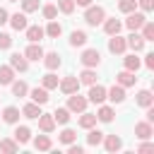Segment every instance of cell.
I'll use <instances>...</instances> for the list:
<instances>
[{"instance_id":"6da1fadb","label":"cell","mask_w":154,"mask_h":154,"mask_svg":"<svg viewBox=\"0 0 154 154\" xmlns=\"http://www.w3.org/2000/svg\"><path fill=\"white\" fill-rule=\"evenodd\" d=\"M103 19H106V10H103L101 5H89V7H87V12H84V22H87L89 26H99Z\"/></svg>"},{"instance_id":"7a4b0ae2","label":"cell","mask_w":154,"mask_h":154,"mask_svg":"<svg viewBox=\"0 0 154 154\" xmlns=\"http://www.w3.org/2000/svg\"><path fill=\"white\" fill-rule=\"evenodd\" d=\"M87 99L84 96H79L77 91L75 94H67V111L70 113H82V111H87Z\"/></svg>"},{"instance_id":"3957f363","label":"cell","mask_w":154,"mask_h":154,"mask_svg":"<svg viewBox=\"0 0 154 154\" xmlns=\"http://www.w3.org/2000/svg\"><path fill=\"white\" fill-rule=\"evenodd\" d=\"M82 65L84 67H99V63H101V53L96 51V48H87V51H82Z\"/></svg>"},{"instance_id":"277c9868","label":"cell","mask_w":154,"mask_h":154,"mask_svg":"<svg viewBox=\"0 0 154 154\" xmlns=\"http://www.w3.org/2000/svg\"><path fill=\"white\" fill-rule=\"evenodd\" d=\"M87 101H91V103H103L106 101V87H101V84H89V94H87Z\"/></svg>"},{"instance_id":"5b68a950","label":"cell","mask_w":154,"mask_h":154,"mask_svg":"<svg viewBox=\"0 0 154 154\" xmlns=\"http://www.w3.org/2000/svg\"><path fill=\"white\" fill-rule=\"evenodd\" d=\"M147 22V17H144V12H128V19H125V26L130 29V31H140V26Z\"/></svg>"},{"instance_id":"8992f818","label":"cell","mask_w":154,"mask_h":154,"mask_svg":"<svg viewBox=\"0 0 154 154\" xmlns=\"http://www.w3.org/2000/svg\"><path fill=\"white\" fill-rule=\"evenodd\" d=\"M125 48H128V43H125V38H123L120 34H113V36L108 38V51H111L113 55H123Z\"/></svg>"},{"instance_id":"52a82bcc","label":"cell","mask_w":154,"mask_h":154,"mask_svg":"<svg viewBox=\"0 0 154 154\" xmlns=\"http://www.w3.org/2000/svg\"><path fill=\"white\" fill-rule=\"evenodd\" d=\"M58 87H60L63 94H75V91H79V79L75 75H70V77H63L58 82Z\"/></svg>"},{"instance_id":"ba28073f","label":"cell","mask_w":154,"mask_h":154,"mask_svg":"<svg viewBox=\"0 0 154 154\" xmlns=\"http://www.w3.org/2000/svg\"><path fill=\"white\" fill-rule=\"evenodd\" d=\"M10 26L14 29V31H24L26 26H29V22H26V12H14V14H10Z\"/></svg>"},{"instance_id":"9c48e42d","label":"cell","mask_w":154,"mask_h":154,"mask_svg":"<svg viewBox=\"0 0 154 154\" xmlns=\"http://www.w3.org/2000/svg\"><path fill=\"white\" fill-rule=\"evenodd\" d=\"M10 67H12L14 72H17V70H19V72H26V70H29V60L24 58V53H12V55H10Z\"/></svg>"},{"instance_id":"30bf717a","label":"cell","mask_w":154,"mask_h":154,"mask_svg":"<svg viewBox=\"0 0 154 154\" xmlns=\"http://www.w3.org/2000/svg\"><path fill=\"white\" fill-rule=\"evenodd\" d=\"M152 135H154V128H152L149 120H142V123L135 125V137H137V140H149Z\"/></svg>"},{"instance_id":"8fae6325","label":"cell","mask_w":154,"mask_h":154,"mask_svg":"<svg viewBox=\"0 0 154 154\" xmlns=\"http://www.w3.org/2000/svg\"><path fill=\"white\" fill-rule=\"evenodd\" d=\"M106 99H111L113 103H123V101H125V87L113 84L111 89H106Z\"/></svg>"},{"instance_id":"7c38bea8","label":"cell","mask_w":154,"mask_h":154,"mask_svg":"<svg viewBox=\"0 0 154 154\" xmlns=\"http://www.w3.org/2000/svg\"><path fill=\"white\" fill-rule=\"evenodd\" d=\"M19 116H22V111H19L17 106H7V108L0 113V118H2L5 123H10V125H17V123H19Z\"/></svg>"},{"instance_id":"4fadbf2b","label":"cell","mask_w":154,"mask_h":154,"mask_svg":"<svg viewBox=\"0 0 154 154\" xmlns=\"http://www.w3.org/2000/svg\"><path fill=\"white\" fill-rule=\"evenodd\" d=\"M125 43H128V48H132V53H140V51L144 48V43H147V41H144L137 31H132V34L125 38Z\"/></svg>"},{"instance_id":"5bb4252c","label":"cell","mask_w":154,"mask_h":154,"mask_svg":"<svg viewBox=\"0 0 154 154\" xmlns=\"http://www.w3.org/2000/svg\"><path fill=\"white\" fill-rule=\"evenodd\" d=\"M135 82H137V77L130 70H123L116 75V84H120V87H135Z\"/></svg>"},{"instance_id":"9a60e30c","label":"cell","mask_w":154,"mask_h":154,"mask_svg":"<svg viewBox=\"0 0 154 154\" xmlns=\"http://www.w3.org/2000/svg\"><path fill=\"white\" fill-rule=\"evenodd\" d=\"M101 24H103V31H106L108 36H113V34H120V29H123V22H120V19H116V17H111V19H103Z\"/></svg>"},{"instance_id":"2e32d148","label":"cell","mask_w":154,"mask_h":154,"mask_svg":"<svg viewBox=\"0 0 154 154\" xmlns=\"http://www.w3.org/2000/svg\"><path fill=\"white\" fill-rule=\"evenodd\" d=\"M43 53H46V51H43L38 43H29V46H26V51H24V58H26V60H36V63H38V60L43 58Z\"/></svg>"},{"instance_id":"e0dca14e","label":"cell","mask_w":154,"mask_h":154,"mask_svg":"<svg viewBox=\"0 0 154 154\" xmlns=\"http://www.w3.org/2000/svg\"><path fill=\"white\" fill-rule=\"evenodd\" d=\"M41 60H43V65H46L48 70H58V67L63 65V60H60V55H58L55 51H51V53H43V58H41Z\"/></svg>"},{"instance_id":"ac0fdd59","label":"cell","mask_w":154,"mask_h":154,"mask_svg":"<svg viewBox=\"0 0 154 154\" xmlns=\"http://www.w3.org/2000/svg\"><path fill=\"white\" fill-rule=\"evenodd\" d=\"M29 96H31V101L34 103H48V89H43V87H34V89H29Z\"/></svg>"},{"instance_id":"d6986e66","label":"cell","mask_w":154,"mask_h":154,"mask_svg":"<svg viewBox=\"0 0 154 154\" xmlns=\"http://www.w3.org/2000/svg\"><path fill=\"white\" fill-rule=\"evenodd\" d=\"M36 120H38V128H41L43 132H53V130H55V120H53V113H41Z\"/></svg>"},{"instance_id":"ffe728a7","label":"cell","mask_w":154,"mask_h":154,"mask_svg":"<svg viewBox=\"0 0 154 154\" xmlns=\"http://www.w3.org/2000/svg\"><path fill=\"white\" fill-rule=\"evenodd\" d=\"M103 147H106V152H118L120 147H123V140L118 137V135H103Z\"/></svg>"},{"instance_id":"44dd1931","label":"cell","mask_w":154,"mask_h":154,"mask_svg":"<svg viewBox=\"0 0 154 154\" xmlns=\"http://www.w3.org/2000/svg\"><path fill=\"white\" fill-rule=\"evenodd\" d=\"M24 31H26V38H29V43H38V41L46 36V31H43L38 24H34V26H26Z\"/></svg>"},{"instance_id":"7402d4cb","label":"cell","mask_w":154,"mask_h":154,"mask_svg":"<svg viewBox=\"0 0 154 154\" xmlns=\"http://www.w3.org/2000/svg\"><path fill=\"white\" fill-rule=\"evenodd\" d=\"M77 125H79V128H84V130L94 128V125H96V113H87V111H82V116H79Z\"/></svg>"},{"instance_id":"603a6c76","label":"cell","mask_w":154,"mask_h":154,"mask_svg":"<svg viewBox=\"0 0 154 154\" xmlns=\"http://www.w3.org/2000/svg\"><path fill=\"white\" fill-rule=\"evenodd\" d=\"M14 140H17V144H26V142L31 140V130H29L26 125H17V130H14Z\"/></svg>"},{"instance_id":"cb8c5ba5","label":"cell","mask_w":154,"mask_h":154,"mask_svg":"<svg viewBox=\"0 0 154 154\" xmlns=\"http://www.w3.org/2000/svg\"><path fill=\"white\" fill-rule=\"evenodd\" d=\"M77 79H79V84H87V87L94 84V82H96V72H94V67H84V70L79 72Z\"/></svg>"},{"instance_id":"d4e9b609","label":"cell","mask_w":154,"mask_h":154,"mask_svg":"<svg viewBox=\"0 0 154 154\" xmlns=\"http://www.w3.org/2000/svg\"><path fill=\"white\" fill-rule=\"evenodd\" d=\"M58 82H60V79L53 75V70H48V75H43V77H41V87H43V89H48V91H51V89H58Z\"/></svg>"},{"instance_id":"484cf974","label":"cell","mask_w":154,"mask_h":154,"mask_svg":"<svg viewBox=\"0 0 154 154\" xmlns=\"http://www.w3.org/2000/svg\"><path fill=\"white\" fill-rule=\"evenodd\" d=\"M22 116H24V118H31V120L38 118V116H41V103H34V101L26 103V106L22 108Z\"/></svg>"},{"instance_id":"4316f807","label":"cell","mask_w":154,"mask_h":154,"mask_svg":"<svg viewBox=\"0 0 154 154\" xmlns=\"http://www.w3.org/2000/svg\"><path fill=\"white\" fill-rule=\"evenodd\" d=\"M12 79H14V70L10 65H0V84L7 87V84H12Z\"/></svg>"},{"instance_id":"83f0119b","label":"cell","mask_w":154,"mask_h":154,"mask_svg":"<svg viewBox=\"0 0 154 154\" xmlns=\"http://www.w3.org/2000/svg\"><path fill=\"white\" fill-rule=\"evenodd\" d=\"M84 43H87V34H84L82 29H75V31L70 34V46L77 48V46H84Z\"/></svg>"},{"instance_id":"f1b7e54d","label":"cell","mask_w":154,"mask_h":154,"mask_svg":"<svg viewBox=\"0 0 154 154\" xmlns=\"http://www.w3.org/2000/svg\"><path fill=\"white\" fill-rule=\"evenodd\" d=\"M152 103H154L152 91H149V89H140V91H137V106H144V108H147V106H152Z\"/></svg>"},{"instance_id":"f546056e","label":"cell","mask_w":154,"mask_h":154,"mask_svg":"<svg viewBox=\"0 0 154 154\" xmlns=\"http://www.w3.org/2000/svg\"><path fill=\"white\" fill-rule=\"evenodd\" d=\"M34 147H36L38 152H48V149H53V142H51L48 135H38V137L34 140Z\"/></svg>"},{"instance_id":"4dcf8cb0","label":"cell","mask_w":154,"mask_h":154,"mask_svg":"<svg viewBox=\"0 0 154 154\" xmlns=\"http://www.w3.org/2000/svg\"><path fill=\"white\" fill-rule=\"evenodd\" d=\"M43 31H46V36H51V38H58V36L63 34V26H60L55 19H48V26H46Z\"/></svg>"},{"instance_id":"1f68e13d","label":"cell","mask_w":154,"mask_h":154,"mask_svg":"<svg viewBox=\"0 0 154 154\" xmlns=\"http://www.w3.org/2000/svg\"><path fill=\"white\" fill-rule=\"evenodd\" d=\"M123 65H125V70H130V72H137V70H140V65H142V60H140V58L132 53V55H125Z\"/></svg>"},{"instance_id":"d6a6232c","label":"cell","mask_w":154,"mask_h":154,"mask_svg":"<svg viewBox=\"0 0 154 154\" xmlns=\"http://www.w3.org/2000/svg\"><path fill=\"white\" fill-rule=\"evenodd\" d=\"M113 116H116V113H113V108H111V106H101V108L96 111V120H101V123H111V120H113Z\"/></svg>"},{"instance_id":"836d02e7","label":"cell","mask_w":154,"mask_h":154,"mask_svg":"<svg viewBox=\"0 0 154 154\" xmlns=\"http://www.w3.org/2000/svg\"><path fill=\"white\" fill-rule=\"evenodd\" d=\"M101 140H103V132H101V130H94V128H89L87 144H89V147H99V144H101Z\"/></svg>"},{"instance_id":"e575fe53","label":"cell","mask_w":154,"mask_h":154,"mask_svg":"<svg viewBox=\"0 0 154 154\" xmlns=\"http://www.w3.org/2000/svg\"><path fill=\"white\" fill-rule=\"evenodd\" d=\"M10 87H12V94H14V96H26V94H29V87H26V82H22V79H19V82L12 79Z\"/></svg>"},{"instance_id":"d590c367","label":"cell","mask_w":154,"mask_h":154,"mask_svg":"<svg viewBox=\"0 0 154 154\" xmlns=\"http://www.w3.org/2000/svg\"><path fill=\"white\" fill-rule=\"evenodd\" d=\"M58 140H60L63 144H72V142L77 140V132H75L72 128H65V130H63V132L58 135Z\"/></svg>"},{"instance_id":"8d00e7d4","label":"cell","mask_w":154,"mask_h":154,"mask_svg":"<svg viewBox=\"0 0 154 154\" xmlns=\"http://www.w3.org/2000/svg\"><path fill=\"white\" fill-rule=\"evenodd\" d=\"M17 149H19L17 140H0V152H5V154H14Z\"/></svg>"},{"instance_id":"74e56055","label":"cell","mask_w":154,"mask_h":154,"mask_svg":"<svg viewBox=\"0 0 154 154\" xmlns=\"http://www.w3.org/2000/svg\"><path fill=\"white\" fill-rule=\"evenodd\" d=\"M53 120H55V123H60V125L70 123V111H67V108H55V113H53Z\"/></svg>"},{"instance_id":"f35d334b","label":"cell","mask_w":154,"mask_h":154,"mask_svg":"<svg viewBox=\"0 0 154 154\" xmlns=\"http://www.w3.org/2000/svg\"><path fill=\"white\" fill-rule=\"evenodd\" d=\"M55 7H58L63 14H72L77 5H75V0H58V5H55Z\"/></svg>"},{"instance_id":"ab89813d","label":"cell","mask_w":154,"mask_h":154,"mask_svg":"<svg viewBox=\"0 0 154 154\" xmlns=\"http://www.w3.org/2000/svg\"><path fill=\"white\" fill-rule=\"evenodd\" d=\"M140 29H142V34H140V36H142L144 41H154V24H152V22H144Z\"/></svg>"},{"instance_id":"60d3db41","label":"cell","mask_w":154,"mask_h":154,"mask_svg":"<svg viewBox=\"0 0 154 154\" xmlns=\"http://www.w3.org/2000/svg\"><path fill=\"white\" fill-rule=\"evenodd\" d=\"M135 7H137V0H118V10L120 12H135Z\"/></svg>"},{"instance_id":"b9f144b4","label":"cell","mask_w":154,"mask_h":154,"mask_svg":"<svg viewBox=\"0 0 154 154\" xmlns=\"http://www.w3.org/2000/svg\"><path fill=\"white\" fill-rule=\"evenodd\" d=\"M41 12H43L46 19H55V17H58V7H55V5H43Z\"/></svg>"},{"instance_id":"7bdbcfd3","label":"cell","mask_w":154,"mask_h":154,"mask_svg":"<svg viewBox=\"0 0 154 154\" xmlns=\"http://www.w3.org/2000/svg\"><path fill=\"white\" fill-rule=\"evenodd\" d=\"M38 5H41L38 0H22V10H24V12H36Z\"/></svg>"},{"instance_id":"ee69618b","label":"cell","mask_w":154,"mask_h":154,"mask_svg":"<svg viewBox=\"0 0 154 154\" xmlns=\"http://www.w3.org/2000/svg\"><path fill=\"white\" fill-rule=\"evenodd\" d=\"M10 46H12V36L5 34V31H0V51H7Z\"/></svg>"},{"instance_id":"f6af8a7d","label":"cell","mask_w":154,"mask_h":154,"mask_svg":"<svg viewBox=\"0 0 154 154\" xmlns=\"http://www.w3.org/2000/svg\"><path fill=\"white\" fill-rule=\"evenodd\" d=\"M137 5H140L144 12H152V10H154V0H137Z\"/></svg>"},{"instance_id":"bcb514c9","label":"cell","mask_w":154,"mask_h":154,"mask_svg":"<svg viewBox=\"0 0 154 154\" xmlns=\"http://www.w3.org/2000/svg\"><path fill=\"white\" fill-rule=\"evenodd\" d=\"M144 65H147V70H154V53L144 55Z\"/></svg>"},{"instance_id":"7dc6e473","label":"cell","mask_w":154,"mask_h":154,"mask_svg":"<svg viewBox=\"0 0 154 154\" xmlns=\"http://www.w3.org/2000/svg\"><path fill=\"white\" fill-rule=\"evenodd\" d=\"M137 152H142V154H144V152H154V144H152V142H142V144L137 147Z\"/></svg>"},{"instance_id":"c3c4849f","label":"cell","mask_w":154,"mask_h":154,"mask_svg":"<svg viewBox=\"0 0 154 154\" xmlns=\"http://www.w3.org/2000/svg\"><path fill=\"white\" fill-rule=\"evenodd\" d=\"M7 19H10V12H7L5 7H0V26H2V24H7Z\"/></svg>"},{"instance_id":"681fc988","label":"cell","mask_w":154,"mask_h":154,"mask_svg":"<svg viewBox=\"0 0 154 154\" xmlns=\"http://www.w3.org/2000/svg\"><path fill=\"white\" fill-rule=\"evenodd\" d=\"M67 152H70V154H82V147H79V144H75V142H72V144H70V149H67Z\"/></svg>"},{"instance_id":"f907efd6","label":"cell","mask_w":154,"mask_h":154,"mask_svg":"<svg viewBox=\"0 0 154 154\" xmlns=\"http://www.w3.org/2000/svg\"><path fill=\"white\" fill-rule=\"evenodd\" d=\"M147 120L154 123V108H152V106H147Z\"/></svg>"},{"instance_id":"816d5d0a","label":"cell","mask_w":154,"mask_h":154,"mask_svg":"<svg viewBox=\"0 0 154 154\" xmlns=\"http://www.w3.org/2000/svg\"><path fill=\"white\" fill-rule=\"evenodd\" d=\"M75 5H79V7H89L91 0H75Z\"/></svg>"},{"instance_id":"f5cc1de1","label":"cell","mask_w":154,"mask_h":154,"mask_svg":"<svg viewBox=\"0 0 154 154\" xmlns=\"http://www.w3.org/2000/svg\"><path fill=\"white\" fill-rule=\"evenodd\" d=\"M10 2H19V0H10Z\"/></svg>"}]
</instances>
